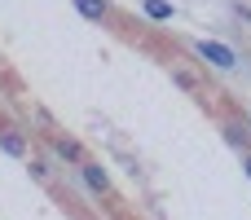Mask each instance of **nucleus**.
I'll list each match as a JSON object with an SVG mask.
<instances>
[{
  "instance_id": "obj_1",
  "label": "nucleus",
  "mask_w": 251,
  "mask_h": 220,
  "mask_svg": "<svg viewBox=\"0 0 251 220\" xmlns=\"http://www.w3.org/2000/svg\"><path fill=\"white\" fill-rule=\"evenodd\" d=\"M194 49H199V57H203V62H212V66H221V71H229V66L238 62V57H234V49H229V44H216V40H199Z\"/></svg>"
},
{
  "instance_id": "obj_2",
  "label": "nucleus",
  "mask_w": 251,
  "mask_h": 220,
  "mask_svg": "<svg viewBox=\"0 0 251 220\" xmlns=\"http://www.w3.org/2000/svg\"><path fill=\"white\" fill-rule=\"evenodd\" d=\"M79 172H84V181H88L93 194H106V190H110V176L101 172V163H79Z\"/></svg>"
},
{
  "instance_id": "obj_3",
  "label": "nucleus",
  "mask_w": 251,
  "mask_h": 220,
  "mask_svg": "<svg viewBox=\"0 0 251 220\" xmlns=\"http://www.w3.org/2000/svg\"><path fill=\"white\" fill-rule=\"evenodd\" d=\"M75 9H79L88 22H101V18L110 13V4H106V0H75Z\"/></svg>"
},
{
  "instance_id": "obj_4",
  "label": "nucleus",
  "mask_w": 251,
  "mask_h": 220,
  "mask_svg": "<svg viewBox=\"0 0 251 220\" xmlns=\"http://www.w3.org/2000/svg\"><path fill=\"white\" fill-rule=\"evenodd\" d=\"M146 18L168 22V18H172V4H168V0H146Z\"/></svg>"
},
{
  "instance_id": "obj_5",
  "label": "nucleus",
  "mask_w": 251,
  "mask_h": 220,
  "mask_svg": "<svg viewBox=\"0 0 251 220\" xmlns=\"http://www.w3.org/2000/svg\"><path fill=\"white\" fill-rule=\"evenodd\" d=\"M0 141H4V150H9V154H26V146H22V137H18V132H4Z\"/></svg>"
},
{
  "instance_id": "obj_6",
  "label": "nucleus",
  "mask_w": 251,
  "mask_h": 220,
  "mask_svg": "<svg viewBox=\"0 0 251 220\" xmlns=\"http://www.w3.org/2000/svg\"><path fill=\"white\" fill-rule=\"evenodd\" d=\"M176 84H181V88H190V93H199V79H194L190 71H176Z\"/></svg>"
},
{
  "instance_id": "obj_7",
  "label": "nucleus",
  "mask_w": 251,
  "mask_h": 220,
  "mask_svg": "<svg viewBox=\"0 0 251 220\" xmlns=\"http://www.w3.org/2000/svg\"><path fill=\"white\" fill-rule=\"evenodd\" d=\"M57 154H66V159H79V146H75V141H57Z\"/></svg>"
},
{
  "instance_id": "obj_8",
  "label": "nucleus",
  "mask_w": 251,
  "mask_h": 220,
  "mask_svg": "<svg viewBox=\"0 0 251 220\" xmlns=\"http://www.w3.org/2000/svg\"><path fill=\"white\" fill-rule=\"evenodd\" d=\"M247 176H251V154H247Z\"/></svg>"
}]
</instances>
